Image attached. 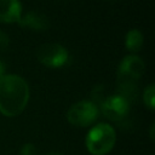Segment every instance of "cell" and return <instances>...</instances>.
<instances>
[{"label": "cell", "mask_w": 155, "mask_h": 155, "mask_svg": "<svg viewBox=\"0 0 155 155\" xmlns=\"http://www.w3.org/2000/svg\"><path fill=\"white\" fill-rule=\"evenodd\" d=\"M29 101V86L23 78L16 74H5L0 78V113L13 117L19 115Z\"/></svg>", "instance_id": "1"}, {"label": "cell", "mask_w": 155, "mask_h": 155, "mask_svg": "<svg viewBox=\"0 0 155 155\" xmlns=\"http://www.w3.org/2000/svg\"><path fill=\"white\" fill-rule=\"evenodd\" d=\"M116 133L109 124L93 126L86 136V148L92 155H105L115 145Z\"/></svg>", "instance_id": "2"}, {"label": "cell", "mask_w": 155, "mask_h": 155, "mask_svg": "<svg viewBox=\"0 0 155 155\" xmlns=\"http://www.w3.org/2000/svg\"><path fill=\"white\" fill-rule=\"evenodd\" d=\"M98 114L99 110L96 103L91 101H80L74 103L69 108L67 113V119L74 126L87 127L96 121Z\"/></svg>", "instance_id": "3"}, {"label": "cell", "mask_w": 155, "mask_h": 155, "mask_svg": "<svg viewBox=\"0 0 155 155\" xmlns=\"http://www.w3.org/2000/svg\"><path fill=\"white\" fill-rule=\"evenodd\" d=\"M36 57L40 63L48 68H61L67 64L69 53L64 46L59 44H44L39 47Z\"/></svg>", "instance_id": "4"}, {"label": "cell", "mask_w": 155, "mask_h": 155, "mask_svg": "<svg viewBox=\"0 0 155 155\" xmlns=\"http://www.w3.org/2000/svg\"><path fill=\"white\" fill-rule=\"evenodd\" d=\"M101 110L107 119L111 121H121L130 111V102L121 94H111L102 101Z\"/></svg>", "instance_id": "5"}, {"label": "cell", "mask_w": 155, "mask_h": 155, "mask_svg": "<svg viewBox=\"0 0 155 155\" xmlns=\"http://www.w3.org/2000/svg\"><path fill=\"white\" fill-rule=\"evenodd\" d=\"M145 71V64L143 59L137 54L126 56L117 69L119 81H131L136 82Z\"/></svg>", "instance_id": "6"}, {"label": "cell", "mask_w": 155, "mask_h": 155, "mask_svg": "<svg viewBox=\"0 0 155 155\" xmlns=\"http://www.w3.org/2000/svg\"><path fill=\"white\" fill-rule=\"evenodd\" d=\"M22 17L19 0H0V23H18Z\"/></svg>", "instance_id": "7"}, {"label": "cell", "mask_w": 155, "mask_h": 155, "mask_svg": "<svg viewBox=\"0 0 155 155\" xmlns=\"http://www.w3.org/2000/svg\"><path fill=\"white\" fill-rule=\"evenodd\" d=\"M18 23L22 27L28 28L34 31H44L50 27L48 18L45 15L36 12V11H30V12L25 13L24 16L21 17Z\"/></svg>", "instance_id": "8"}, {"label": "cell", "mask_w": 155, "mask_h": 155, "mask_svg": "<svg viewBox=\"0 0 155 155\" xmlns=\"http://www.w3.org/2000/svg\"><path fill=\"white\" fill-rule=\"evenodd\" d=\"M143 42H144L143 34L138 29H130L127 31L126 39H125V45H126V48L130 52L136 53V52L140 51V48L143 46Z\"/></svg>", "instance_id": "9"}, {"label": "cell", "mask_w": 155, "mask_h": 155, "mask_svg": "<svg viewBox=\"0 0 155 155\" xmlns=\"http://www.w3.org/2000/svg\"><path fill=\"white\" fill-rule=\"evenodd\" d=\"M143 101H144V104L150 110H154V107H155V86H154V84H150L144 90Z\"/></svg>", "instance_id": "10"}, {"label": "cell", "mask_w": 155, "mask_h": 155, "mask_svg": "<svg viewBox=\"0 0 155 155\" xmlns=\"http://www.w3.org/2000/svg\"><path fill=\"white\" fill-rule=\"evenodd\" d=\"M19 155H38V151H36V148L31 143H27L22 147Z\"/></svg>", "instance_id": "11"}, {"label": "cell", "mask_w": 155, "mask_h": 155, "mask_svg": "<svg viewBox=\"0 0 155 155\" xmlns=\"http://www.w3.org/2000/svg\"><path fill=\"white\" fill-rule=\"evenodd\" d=\"M10 45V39L8 36L4 33V31H0V52L5 51Z\"/></svg>", "instance_id": "12"}, {"label": "cell", "mask_w": 155, "mask_h": 155, "mask_svg": "<svg viewBox=\"0 0 155 155\" xmlns=\"http://www.w3.org/2000/svg\"><path fill=\"white\" fill-rule=\"evenodd\" d=\"M5 69H6V65H5V63L2 62V59H0V78H1L2 75H5Z\"/></svg>", "instance_id": "13"}, {"label": "cell", "mask_w": 155, "mask_h": 155, "mask_svg": "<svg viewBox=\"0 0 155 155\" xmlns=\"http://www.w3.org/2000/svg\"><path fill=\"white\" fill-rule=\"evenodd\" d=\"M150 137H151V139H154V124H151V127H150Z\"/></svg>", "instance_id": "14"}, {"label": "cell", "mask_w": 155, "mask_h": 155, "mask_svg": "<svg viewBox=\"0 0 155 155\" xmlns=\"http://www.w3.org/2000/svg\"><path fill=\"white\" fill-rule=\"evenodd\" d=\"M45 155H61L58 151H50V153H46Z\"/></svg>", "instance_id": "15"}]
</instances>
